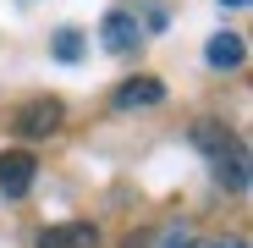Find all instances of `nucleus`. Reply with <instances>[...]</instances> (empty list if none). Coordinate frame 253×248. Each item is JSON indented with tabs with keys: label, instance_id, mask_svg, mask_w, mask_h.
Returning <instances> with one entry per match:
<instances>
[{
	"label": "nucleus",
	"instance_id": "nucleus-1",
	"mask_svg": "<svg viewBox=\"0 0 253 248\" xmlns=\"http://www.w3.org/2000/svg\"><path fill=\"white\" fill-rule=\"evenodd\" d=\"M99 45H105L110 55H132V50L143 45V22H138V11L110 6V11L99 17Z\"/></svg>",
	"mask_w": 253,
	"mask_h": 248
},
{
	"label": "nucleus",
	"instance_id": "nucleus-2",
	"mask_svg": "<svg viewBox=\"0 0 253 248\" xmlns=\"http://www.w3.org/2000/svg\"><path fill=\"white\" fill-rule=\"evenodd\" d=\"M61 116H66V105H61L55 94H39V99L17 105V116H11V127H17L22 138H50V133L61 127Z\"/></svg>",
	"mask_w": 253,
	"mask_h": 248
},
{
	"label": "nucleus",
	"instance_id": "nucleus-3",
	"mask_svg": "<svg viewBox=\"0 0 253 248\" xmlns=\"http://www.w3.org/2000/svg\"><path fill=\"white\" fill-rule=\"evenodd\" d=\"M33 182H39L33 149H6V154H0V193H6V198H22Z\"/></svg>",
	"mask_w": 253,
	"mask_h": 248
},
{
	"label": "nucleus",
	"instance_id": "nucleus-4",
	"mask_svg": "<svg viewBox=\"0 0 253 248\" xmlns=\"http://www.w3.org/2000/svg\"><path fill=\"white\" fill-rule=\"evenodd\" d=\"M187 138H193V149H198V154H209V160H226L231 149H242V138L226 127V121H215V116L193 121V133H187Z\"/></svg>",
	"mask_w": 253,
	"mask_h": 248
},
{
	"label": "nucleus",
	"instance_id": "nucleus-5",
	"mask_svg": "<svg viewBox=\"0 0 253 248\" xmlns=\"http://www.w3.org/2000/svg\"><path fill=\"white\" fill-rule=\"evenodd\" d=\"M39 248H99V226L94 221H55L39 232Z\"/></svg>",
	"mask_w": 253,
	"mask_h": 248
},
{
	"label": "nucleus",
	"instance_id": "nucleus-6",
	"mask_svg": "<svg viewBox=\"0 0 253 248\" xmlns=\"http://www.w3.org/2000/svg\"><path fill=\"white\" fill-rule=\"evenodd\" d=\"M110 99H116V110H149L165 99V83L160 77H121Z\"/></svg>",
	"mask_w": 253,
	"mask_h": 248
},
{
	"label": "nucleus",
	"instance_id": "nucleus-7",
	"mask_svg": "<svg viewBox=\"0 0 253 248\" xmlns=\"http://www.w3.org/2000/svg\"><path fill=\"white\" fill-rule=\"evenodd\" d=\"M204 61L215 66V72H231V66H242L248 61V45H242V33H215L204 45Z\"/></svg>",
	"mask_w": 253,
	"mask_h": 248
},
{
	"label": "nucleus",
	"instance_id": "nucleus-8",
	"mask_svg": "<svg viewBox=\"0 0 253 248\" xmlns=\"http://www.w3.org/2000/svg\"><path fill=\"white\" fill-rule=\"evenodd\" d=\"M215 182H220V188H231V193H248V144H242V149H231L226 160H215Z\"/></svg>",
	"mask_w": 253,
	"mask_h": 248
},
{
	"label": "nucleus",
	"instance_id": "nucleus-9",
	"mask_svg": "<svg viewBox=\"0 0 253 248\" xmlns=\"http://www.w3.org/2000/svg\"><path fill=\"white\" fill-rule=\"evenodd\" d=\"M83 50H88V39H83L77 28H55V39H50V55H55L61 66H77V61H83Z\"/></svg>",
	"mask_w": 253,
	"mask_h": 248
},
{
	"label": "nucleus",
	"instance_id": "nucleus-10",
	"mask_svg": "<svg viewBox=\"0 0 253 248\" xmlns=\"http://www.w3.org/2000/svg\"><path fill=\"white\" fill-rule=\"evenodd\" d=\"M149 33H165V6L160 0H149Z\"/></svg>",
	"mask_w": 253,
	"mask_h": 248
},
{
	"label": "nucleus",
	"instance_id": "nucleus-11",
	"mask_svg": "<svg viewBox=\"0 0 253 248\" xmlns=\"http://www.w3.org/2000/svg\"><path fill=\"white\" fill-rule=\"evenodd\" d=\"M209 248H248V237H220V243H209Z\"/></svg>",
	"mask_w": 253,
	"mask_h": 248
},
{
	"label": "nucleus",
	"instance_id": "nucleus-12",
	"mask_svg": "<svg viewBox=\"0 0 253 248\" xmlns=\"http://www.w3.org/2000/svg\"><path fill=\"white\" fill-rule=\"evenodd\" d=\"M121 248H149V237H143V232H132V237H126Z\"/></svg>",
	"mask_w": 253,
	"mask_h": 248
},
{
	"label": "nucleus",
	"instance_id": "nucleus-13",
	"mask_svg": "<svg viewBox=\"0 0 253 248\" xmlns=\"http://www.w3.org/2000/svg\"><path fill=\"white\" fill-rule=\"evenodd\" d=\"M171 248H198V243H193V232H182V237H176Z\"/></svg>",
	"mask_w": 253,
	"mask_h": 248
},
{
	"label": "nucleus",
	"instance_id": "nucleus-14",
	"mask_svg": "<svg viewBox=\"0 0 253 248\" xmlns=\"http://www.w3.org/2000/svg\"><path fill=\"white\" fill-rule=\"evenodd\" d=\"M220 6H248V0H220Z\"/></svg>",
	"mask_w": 253,
	"mask_h": 248
}]
</instances>
